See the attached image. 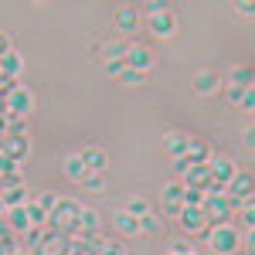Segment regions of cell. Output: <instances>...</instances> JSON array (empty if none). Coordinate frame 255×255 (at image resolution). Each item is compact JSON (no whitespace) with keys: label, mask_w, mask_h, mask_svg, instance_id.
I'll list each match as a JSON object with an SVG mask.
<instances>
[{"label":"cell","mask_w":255,"mask_h":255,"mask_svg":"<svg viewBox=\"0 0 255 255\" xmlns=\"http://www.w3.org/2000/svg\"><path fill=\"white\" fill-rule=\"evenodd\" d=\"M82 204H75V201H68V197H61L58 208L51 211V218H48V225L51 228H58V232H65V235H79L82 232Z\"/></svg>","instance_id":"1"},{"label":"cell","mask_w":255,"mask_h":255,"mask_svg":"<svg viewBox=\"0 0 255 255\" xmlns=\"http://www.w3.org/2000/svg\"><path fill=\"white\" fill-rule=\"evenodd\" d=\"M232 211H235V204H232L228 194L204 197V215L211 221V228H215V225H232Z\"/></svg>","instance_id":"2"},{"label":"cell","mask_w":255,"mask_h":255,"mask_svg":"<svg viewBox=\"0 0 255 255\" xmlns=\"http://www.w3.org/2000/svg\"><path fill=\"white\" fill-rule=\"evenodd\" d=\"M208 242H211V252L218 255H235L238 249V232L232 225H215L211 232H208Z\"/></svg>","instance_id":"3"},{"label":"cell","mask_w":255,"mask_h":255,"mask_svg":"<svg viewBox=\"0 0 255 255\" xmlns=\"http://www.w3.org/2000/svg\"><path fill=\"white\" fill-rule=\"evenodd\" d=\"M34 255H72V235H65V232H58V228L48 225L44 242L34 249Z\"/></svg>","instance_id":"4"},{"label":"cell","mask_w":255,"mask_h":255,"mask_svg":"<svg viewBox=\"0 0 255 255\" xmlns=\"http://www.w3.org/2000/svg\"><path fill=\"white\" fill-rule=\"evenodd\" d=\"M228 197H232L235 208L249 204L255 197V174H242V170H238V174L232 177V184H228Z\"/></svg>","instance_id":"5"},{"label":"cell","mask_w":255,"mask_h":255,"mask_svg":"<svg viewBox=\"0 0 255 255\" xmlns=\"http://www.w3.org/2000/svg\"><path fill=\"white\" fill-rule=\"evenodd\" d=\"M177 221H180V228H184L187 235H201V232H208V225H211L208 215H204V208H184Z\"/></svg>","instance_id":"6"},{"label":"cell","mask_w":255,"mask_h":255,"mask_svg":"<svg viewBox=\"0 0 255 255\" xmlns=\"http://www.w3.org/2000/svg\"><path fill=\"white\" fill-rule=\"evenodd\" d=\"M146 27H150V34H153V38H174V31H177V17H174V10L146 17Z\"/></svg>","instance_id":"7"},{"label":"cell","mask_w":255,"mask_h":255,"mask_svg":"<svg viewBox=\"0 0 255 255\" xmlns=\"http://www.w3.org/2000/svg\"><path fill=\"white\" fill-rule=\"evenodd\" d=\"M61 174L68 177V180H75V184H85V177L92 174V170H89V163L82 160V153H72V157L61 160Z\"/></svg>","instance_id":"8"},{"label":"cell","mask_w":255,"mask_h":255,"mask_svg":"<svg viewBox=\"0 0 255 255\" xmlns=\"http://www.w3.org/2000/svg\"><path fill=\"white\" fill-rule=\"evenodd\" d=\"M3 106H7L10 113H17V116H27V113L34 109V96H31V89L20 85L17 92H10V96L3 99Z\"/></svg>","instance_id":"9"},{"label":"cell","mask_w":255,"mask_h":255,"mask_svg":"<svg viewBox=\"0 0 255 255\" xmlns=\"http://www.w3.org/2000/svg\"><path fill=\"white\" fill-rule=\"evenodd\" d=\"M211 180H215V177H211V163H194V167L184 174V187H197V191H204Z\"/></svg>","instance_id":"10"},{"label":"cell","mask_w":255,"mask_h":255,"mask_svg":"<svg viewBox=\"0 0 255 255\" xmlns=\"http://www.w3.org/2000/svg\"><path fill=\"white\" fill-rule=\"evenodd\" d=\"M7 228H10V232H31V228H34V221L27 215V204L7 208Z\"/></svg>","instance_id":"11"},{"label":"cell","mask_w":255,"mask_h":255,"mask_svg":"<svg viewBox=\"0 0 255 255\" xmlns=\"http://www.w3.org/2000/svg\"><path fill=\"white\" fill-rule=\"evenodd\" d=\"M31 153V146H27V136H3V157H10V160H24Z\"/></svg>","instance_id":"12"},{"label":"cell","mask_w":255,"mask_h":255,"mask_svg":"<svg viewBox=\"0 0 255 255\" xmlns=\"http://www.w3.org/2000/svg\"><path fill=\"white\" fill-rule=\"evenodd\" d=\"M136 24H139V14H136V7H129V3H123L116 10V27L123 31V34H133L136 31Z\"/></svg>","instance_id":"13"},{"label":"cell","mask_w":255,"mask_h":255,"mask_svg":"<svg viewBox=\"0 0 255 255\" xmlns=\"http://www.w3.org/2000/svg\"><path fill=\"white\" fill-rule=\"evenodd\" d=\"M82 160L89 163V170H92V174H102V170L109 167V157H106V150H102V146H85V150H82Z\"/></svg>","instance_id":"14"},{"label":"cell","mask_w":255,"mask_h":255,"mask_svg":"<svg viewBox=\"0 0 255 255\" xmlns=\"http://www.w3.org/2000/svg\"><path fill=\"white\" fill-rule=\"evenodd\" d=\"M126 61H129V68H136V72H150L153 55H150L143 44H133V48H129V58H126Z\"/></svg>","instance_id":"15"},{"label":"cell","mask_w":255,"mask_h":255,"mask_svg":"<svg viewBox=\"0 0 255 255\" xmlns=\"http://www.w3.org/2000/svg\"><path fill=\"white\" fill-rule=\"evenodd\" d=\"M20 68H24V65H20L17 51H3V55H0V75H3V79H17Z\"/></svg>","instance_id":"16"},{"label":"cell","mask_w":255,"mask_h":255,"mask_svg":"<svg viewBox=\"0 0 255 255\" xmlns=\"http://www.w3.org/2000/svg\"><path fill=\"white\" fill-rule=\"evenodd\" d=\"M116 228L123 232V235H143V228H139V218L129 215L126 208L123 211H116Z\"/></svg>","instance_id":"17"},{"label":"cell","mask_w":255,"mask_h":255,"mask_svg":"<svg viewBox=\"0 0 255 255\" xmlns=\"http://www.w3.org/2000/svg\"><path fill=\"white\" fill-rule=\"evenodd\" d=\"M218 85H221V82H218V75H215V72H208V68L194 75V92H201V96H211V92H218Z\"/></svg>","instance_id":"18"},{"label":"cell","mask_w":255,"mask_h":255,"mask_svg":"<svg viewBox=\"0 0 255 255\" xmlns=\"http://www.w3.org/2000/svg\"><path fill=\"white\" fill-rule=\"evenodd\" d=\"M235 174H238V170H235L232 160H215V163H211V177H215L218 184H225V187L232 184V177H235Z\"/></svg>","instance_id":"19"},{"label":"cell","mask_w":255,"mask_h":255,"mask_svg":"<svg viewBox=\"0 0 255 255\" xmlns=\"http://www.w3.org/2000/svg\"><path fill=\"white\" fill-rule=\"evenodd\" d=\"M3 136H24V116L10 113L3 106Z\"/></svg>","instance_id":"20"},{"label":"cell","mask_w":255,"mask_h":255,"mask_svg":"<svg viewBox=\"0 0 255 255\" xmlns=\"http://www.w3.org/2000/svg\"><path fill=\"white\" fill-rule=\"evenodd\" d=\"M163 143H167V150H170V157H187V143H191V139L184 136V133H170V136L163 139Z\"/></svg>","instance_id":"21"},{"label":"cell","mask_w":255,"mask_h":255,"mask_svg":"<svg viewBox=\"0 0 255 255\" xmlns=\"http://www.w3.org/2000/svg\"><path fill=\"white\" fill-rule=\"evenodd\" d=\"M208 153H211V146H208L204 139H191V143H187V157H191V163H208Z\"/></svg>","instance_id":"22"},{"label":"cell","mask_w":255,"mask_h":255,"mask_svg":"<svg viewBox=\"0 0 255 255\" xmlns=\"http://www.w3.org/2000/svg\"><path fill=\"white\" fill-rule=\"evenodd\" d=\"M3 204H7V208H20V204H27V187H24V184L7 187V191H3Z\"/></svg>","instance_id":"23"},{"label":"cell","mask_w":255,"mask_h":255,"mask_svg":"<svg viewBox=\"0 0 255 255\" xmlns=\"http://www.w3.org/2000/svg\"><path fill=\"white\" fill-rule=\"evenodd\" d=\"M232 85H238V89H255V68H245V65H238L235 75H232Z\"/></svg>","instance_id":"24"},{"label":"cell","mask_w":255,"mask_h":255,"mask_svg":"<svg viewBox=\"0 0 255 255\" xmlns=\"http://www.w3.org/2000/svg\"><path fill=\"white\" fill-rule=\"evenodd\" d=\"M184 194H187L184 180H180V184H167V187H163V204H184Z\"/></svg>","instance_id":"25"},{"label":"cell","mask_w":255,"mask_h":255,"mask_svg":"<svg viewBox=\"0 0 255 255\" xmlns=\"http://www.w3.org/2000/svg\"><path fill=\"white\" fill-rule=\"evenodd\" d=\"M17 232H10V228H7V225H3V235H0V252L3 255H17Z\"/></svg>","instance_id":"26"},{"label":"cell","mask_w":255,"mask_h":255,"mask_svg":"<svg viewBox=\"0 0 255 255\" xmlns=\"http://www.w3.org/2000/svg\"><path fill=\"white\" fill-rule=\"evenodd\" d=\"M82 232H89V235H96L99 232V215L96 211H92V208H82Z\"/></svg>","instance_id":"27"},{"label":"cell","mask_w":255,"mask_h":255,"mask_svg":"<svg viewBox=\"0 0 255 255\" xmlns=\"http://www.w3.org/2000/svg\"><path fill=\"white\" fill-rule=\"evenodd\" d=\"M126 211H129V215H136V218H146V215H150V204H146L143 197H133V201L126 204Z\"/></svg>","instance_id":"28"},{"label":"cell","mask_w":255,"mask_h":255,"mask_svg":"<svg viewBox=\"0 0 255 255\" xmlns=\"http://www.w3.org/2000/svg\"><path fill=\"white\" fill-rule=\"evenodd\" d=\"M184 204H187V208H204V191H197V187H187V194H184Z\"/></svg>","instance_id":"29"},{"label":"cell","mask_w":255,"mask_h":255,"mask_svg":"<svg viewBox=\"0 0 255 255\" xmlns=\"http://www.w3.org/2000/svg\"><path fill=\"white\" fill-rule=\"evenodd\" d=\"M129 72V61H106V75H113V79H123Z\"/></svg>","instance_id":"30"},{"label":"cell","mask_w":255,"mask_h":255,"mask_svg":"<svg viewBox=\"0 0 255 255\" xmlns=\"http://www.w3.org/2000/svg\"><path fill=\"white\" fill-rule=\"evenodd\" d=\"M82 187H89V191H102V187H106V174H89Z\"/></svg>","instance_id":"31"},{"label":"cell","mask_w":255,"mask_h":255,"mask_svg":"<svg viewBox=\"0 0 255 255\" xmlns=\"http://www.w3.org/2000/svg\"><path fill=\"white\" fill-rule=\"evenodd\" d=\"M242 221H245L249 228H255V197L249 201V204H242Z\"/></svg>","instance_id":"32"},{"label":"cell","mask_w":255,"mask_h":255,"mask_svg":"<svg viewBox=\"0 0 255 255\" xmlns=\"http://www.w3.org/2000/svg\"><path fill=\"white\" fill-rule=\"evenodd\" d=\"M167 10H174V7L163 3V0H150V3H146V14H150V17H153V14H167Z\"/></svg>","instance_id":"33"},{"label":"cell","mask_w":255,"mask_h":255,"mask_svg":"<svg viewBox=\"0 0 255 255\" xmlns=\"http://www.w3.org/2000/svg\"><path fill=\"white\" fill-rule=\"evenodd\" d=\"M235 10L242 14V17H255V0H238Z\"/></svg>","instance_id":"34"},{"label":"cell","mask_w":255,"mask_h":255,"mask_svg":"<svg viewBox=\"0 0 255 255\" xmlns=\"http://www.w3.org/2000/svg\"><path fill=\"white\" fill-rule=\"evenodd\" d=\"M191 167H194V163H191V157H177V160H174V174H180V177L187 174Z\"/></svg>","instance_id":"35"},{"label":"cell","mask_w":255,"mask_h":255,"mask_svg":"<svg viewBox=\"0 0 255 255\" xmlns=\"http://www.w3.org/2000/svg\"><path fill=\"white\" fill-rule=\"evenodd\" d=\"M245 92H249V89H238V85H228V102H235V106H242V99H245Z\"/></svg>","instance_id":"36"},{"label":"cell","mask_w":255,"mask_h":255,"mask_svg":"<svg viewBox=\"0 0 255 255\" xmlns=\"http://www.w3.org/2000/svg\"><path fill=\"white\" fill-rule=\"evenodd\" d=\"M3 174H17V160L0 157V177H3Z\"/></svg>","instance_id":"37"},{"label":"cell","mask_w":255,"mask_h":255,"mask_svg":"<svg viewBox=\"0 0 255 255\" xmlns=\"http://www.w3.org/2000/svg\"><path fill=\"white\" fill-rule=\"evenodd\" d=\"M139 228H143V232H146V235H153V232H157V218H153V215L139 218Z\"/></svg>","instance_id":"38"},{"label":"cell","mask_w":255,"mask_h":255,"mask_svg":"<svg viewBox=\"0 0 255 255\" xmlns=\"http://www.w3.org/2000/svg\"><path fill=\"white\" fill-rule=\"evenodd\" d=\"M143 79H146V72H136V68H129V72L123 75V82H133V85H136V82H143Z\"/></svg>","instance_id":"39"},{"label":"cell","mask_w":255,"mask_h":255,"mask_svg":"<svg viewBox=\"0 0 255 255\" xmlns=\"http://www.w3.org/2000/svg\"><path fill=\"white\" fill-rule=\"evenodd\" d=\"M102 255H126V249H123L119 242H109V245L102 249Z\"/></svg>","instance_id":"40"},{"label":"cell","mask_w":255,"mask_h":255,"mask_svg":"<svg viewBox=\"0 0 255 255\" xmlns=\"http://www.w3.org/2000/svg\"><path fill=\"white\" fill-rule=\"evenodd\" d=\"M242 106H245V109H252V113H255V89H249V92H245V99H242Z\"/></svg>","instance_id":"41"},{"label":"cell","mask_w":255,"mask_h":255,"mask_svg":"<svg viewBox=\"0 0 255 255\" xmlns=\"http://www.w3.org/2000/svg\"><path fill=\"white\" fill-rule=\"evenodd\" d=\"M245 143H249V146H255V123L245 129Z\"/></svg>","instance_id":"42"},{"label":"cell","mask_w":255,"mask_h":255,"mask_svg":"<svg viewBox=\"0 0 255 255\" xmlns=\"http://www.w3.org/2000/svg\"><path fill=\"white\" fill-rule=\"evenodd\" d=\"M249 255H255V228L249 232Z\"/></svg>","instance_id":"43"},{"label":"cell","mask_w":255,"mask_h":255,"mask_svg":"<svg viewBox=\"0 0 255 255\" xmlns=\"http://www.w3.org/2000/svg\"><path fill=\"white\" fill-rule=\"evenodd\" d=\"M170 255H194V252H187V249H174Z\"/></svg>","instance_id":"44"},{"label":"cell","mask_w":255,"mask_h":255,"mask_svg":"<svg viewBox=\"0 0 255 255\" xmlns=\"http://www.w3.org/2000/svg\"><path fill=\"white\" fill-rule=\"evenodd\" d=\"M211 255H218V252H211Z\"/></svg>","instance_id":"45"},{"label":"cell","mask_w":255,"mask_h":255,"mask_svg":"<svg viewBox=\"0 0 255 255\" xmlns=\"http://www.w3.org/2000/svg\"><path fill=\"white\" fill-rule=\"evenodd\" d=\"M17 255H24V252H17Z\"/></svg>","instance_id":"46"}]
</instances>
